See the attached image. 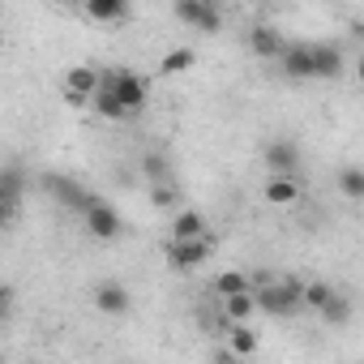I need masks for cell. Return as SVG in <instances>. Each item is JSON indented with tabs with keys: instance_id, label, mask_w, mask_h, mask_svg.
Listing matches in <instances>:
<instances>
[{
	"instance_id": "cell-1",
	"label": "cell",
	"mask_w": 364,
	"mask_h": 364,
	"mask_svg": "<svg viewBox=\"0 0 364 364\" xmlns=\"http://www.w3.org/2000/svg\"><path fill=\"white\" fill-rule=\"evenodd\" d=\"M253 291H257V313L266 317H296L304 309V283L296 279H266Z\"/></svg>"
},
{
	"instance_id": "cell-2",
	"label": "cell",
	"mask_w": 364,
	"mask_h": 364,
	"mask_svg": "<svg viewBox=\"0 0 364 364\" xmlns=\"http://www.w3.org/2000/svg\"><path fill=\"white\" fill-rule=\"evenodd\" d=\"M39 189L56 202V206H65V210H77V215H86V206L99 198V193H90L77 176H65V171H43L39 176Z\"/></svg>"
},
{
	"instance_id": "cell-3",
	"label": "cell",
	"mask_w": 364,
	"mask_h": 364,
	"mask_svg": "<svg viewBox=\"0 0 364 364\" xmlns=\"http://www.w3.org/2000/svg\"><path fill=\"white\" fill-rule=\"evenodd\" d=\"M99 90H116L120 103L137 116L146 107V95H150V82L133 69H99Z\"/></svg>"
},
{
	"instance_id": "cell-4",
	"label": "cell",
	"mask_w": 364,
	"mask_h": 364,
	"mask_svg": "<svg viewBox=\"0 0 364 364\" xmlns=\"http://www.w3.org/2000/svg\"><path fill=\"white\" fill-rule=\"evenodd\" d=\"M215 253V240L210 236H193V240H167V266L180 270V274H189L198 266H206Z\"/></svg>"
},
{
	"instance_id": "cell-5",
	"label": "cell",
	"mask_w": 364,
	"mask_h": 364,
	"mask_svg": "<svg viewBox=\"0 0 364 364\" xmlns=\"http://www.w3.org/2000/svg\"><path fill=\"white\" fill-rule=\"evenodd\" d=\"M176 18L185 26H193V31H202V35L223 31V14H219L215 0H176Z\"/></svg>"
},
{
	"instance_id": "cell-6",
	"label": "cell",
	"mask_w": 364,
	"mask_h": 364,
	"mask_svg": "<svg viewBox=\"0 0 364 364\" xmlns=\"http://www.w3.org/2000/svg\"><path fill=\"white\" fill-rule=\"evenodd\" d=\"M86 232L95 236V240H116L120 232H124V219H120V210L112 206V202H103V198H95L90 206H86Z\"/></svg>"
},
{
	"instance_id": "cell-7",
	"label": "cell",
	"mask_w": 364,
	"mask_h": 364,
	"mask_svg": "<svg viewBox=\"0 0 364 364\" xmlns=\"http://www.w3.org/2000/svg\"><path fill=\"white\" fill-rule=\"evenodd\" d=\"M22 193H26V171L18 163H5V171H0V219H5V228L18 219Z\"/></svg>"
},
{
	"instance_id": "cell-8",
	"label": "cell",
	"mask_w": 364,
	"mask_h": 364,
	"mask_svg": "<svg viewBox=\"0 0 364 364\" xmlns=\"http://www.w3.org/2000/svg\"><path fill=\"white\" fill-rule=\"evenodd\" d=\"M95 90H99V69H95V65H73V69L65 73V103L82 107V103L95 99Z\"/></svg>"
},
{
	"instance_id": "cell-9",
	"label": "cell",
	"mask_w": 364,
	"mask_h": 364,
	"mask_svg": "<svg viewBox=\"0 0 364 364\" xmlns=\"http://www.w3.org/2000/svg\"><path fill=\"white\" fill-rule=\"evenodd\" d=\"M279 69H283L291 82H309V77H317V65H313V43H287V52L279 56Z\"/></svg>"
},
{
	"instance_id": "cell-10",
	"label": "cell",
	"mask_w": 364,
	"mask_h": 364,
	"mask_svg": "<svg viewBox=\"0 0 364 364\" xmlns=\"http://www.w3.org/2000/svg\"><path fill=\"white\" fill-rule=\"evenodd\" d=\"M129 304H133V296H129V287H124V283L103 279V283L95 287V309H99V313H107V317H124V313H129Z\"/></svg>"
},
{
	"instance_id": "cell-11",
	"label": "cell",
	"mask_w": 364,
	"mask_h": 364,
	"mask_svg": "<svg viewBox=\"0 0 364 364\" xmlns=\"http://www.w3.org/2000/svg\"><path fill=\"white\" fill-rule=\"evenodd\" d=\"M249 48H253V56H262V60H279V56L287 52V39H283L270 22H257V26L249 31Z\"/></svg>"
},
{
	"instance_id": "cell-12",
	"label": "cell",
	"mask_w": 364,
	"mask_h": 364,
	"mask_svg": "<svg viewBox=\"0 0 364 364\" xmlns=\"http://www.w3.org/2000/svg\"><path fill=\"white\" fill-rule=\"evenodd\" d=\"M266 167H270L274 176H296V171H300V146L287 141V137L270 141V146H266Z\"/></svg>"
},
{
	"instance_id": "cell-13",
	"label": "cell",
	"mask_w": 364,
	"mask_h": 364,
	"mask_svg": "<svg viewBox=\"0 0 364 364\" xmlns=\"http://www.w3.org/2000/svg\"><path fill=\"white\" fill-rule=\"evenodd\" d=\"M266 202L270 206H296L300 198H304V185H300V176H274L270 171V180H266Z\"/></svg>"
},
{
	"instance_id": "cell-14",
	"label": "cell",
	"mask_w": 364,
	"mask_h": 364,
	"mask_svg": "<svg viewBox=\"0 0 364 364\" xmlns=\"http://www.w3.org/2000/svg\"><path fill=\"white\" fill-rule=\"evenodd\" d=\"M313 65H317V77H338L343 73V48L330 39L313 43Z\"/></svg>"
},
{
	"instance_id": "cell-15",
	"label": "cell",
	"mask_w": 364,
	"mask_h": 364,
	"mask_svg": "<svg viewBox=\"0 0 364 364\" xmlns=\"http://www.w3.org/2000/svg\"><path fill=\"white\" fill-rule=\"evenodd\" d=\"M129 5H133V0H86L82 9L90 14V22H124Z\"/></svg>"
},
{
	"instance_id": "cell-16",
	"label": "cell",
	"mask_w": 364,
	"mask_h": 364,
	"mask_svg": "<svg viewBox=\"0 0 364 364\" xmlns=\"http://www.w3.org/2000/svg\"><path fill=\"white\" fill-rule=\"evenodd\" d=\"M193 236H206V219L198 210H176L171 215V240H193Z\"/></svg>"
},
{
	"instance_id": "cell-17",
	"label": "cell",
	"mask_w": 364,
	"mask_h": 364,
	"mask_svg": "<svg viewBox=\"0 0 364 364\" xmlns=\"http://www.w3.org/2000/svg\"><path fill=\"white\" fill-rule=\"evenodd\" d=\"M257 283L245 274V270H223V274H215V283H210V291L223 300V296H236V291H253Z\"/></svg>"
},
{
	"instance_id": "cell-18",
	"label": "cell",
	"mask_w": 364,
	"mask_h": 364,
	"mask_svg": "<svg viewBox=\"0 0 364 364\" xmlns=\"http://www.w3.org/2000/svg\"><path fill=\"white\" fill-rule=\"evenodd\" d=\"M137 167H141V176L150 180V185H154V180H171V159H167L163 150H146V154L137 159Z\"/></svg>"
},
{
	"instance_id": "cell-19",
	"label": "cell",
	"mask_w": 364,
	"mask_h": 364,
	"mask_svg": "<svg viewBox=\"0 0 364 364\" xmlns=\"http://www.w3.org/2000/svg\"><path fill=\"white\" fill-rule=\"evenodd\" d=\"M223 313L232 321H249L257 313V291H236V296H223Z\"/></svg>"
},
{
	"instance_id": "cell-20",
	"label": "cell",
	"mask_w": 364,
	"mask_h": 364,
	"mask_svg": "<svg viewBox=\"0 0 364 364\" xmlns=\"http://www.w3.org/2000/svg\"><path fill=\"white\" fill-rule=\"evenodd\" d=\"M317 317H321L326 326H347V321H351V300H347L343 291H334V296L317 309Z\"/></svg>"
},
{
	"instance_id": "cell-21",
	"label": "cell",
	"mask_w": 364,
	"mask_h": 364,
	"mask_svg": "<svg viewBox=\"0 0 364 364\" xmlns=\"http://www.w3.org/2000/svg\"><path fill=\"white\" fill-rule=\"evenodd\" d=\"M90 103H95V112H99L103 120H124V116H133V112L120 103V95H116V90H95V99H90Z\"/></svg>"
},
{
	"instance_id": "cell-22",
	"label": "cell",
	"mask_w": 364,
	"mask_h": 364,
	"mask_svg": "<svg viewBox=\"0 0 364 364\" xmlns=\"http://www.w3.org/2000/svg\"><path fill=\"white\" fill-rule=\"evenodd\" d=\"M193 65H198V52H193V48H171V52L159 60V73L171 77V73H185V69H193Z\"/></svg>"
},
{
	"instance_id": "cell-23",
	"label": "cell",
	"mask_w": 364,
	"mask_h": 364,
	"mask_svg": "<svg viewBox=\"0 0 364 364\" xmlns=\"http://www.w3.org/2000/svg\"><path fill=\"white\" fill-rule=\"evenodd\" d=\"M338 193L347 202H364V167H343L338 171Z\"/></svg>"
},
{
	"instance_id": "cell-24",
	"label": "cell",
	"mask_w": 364,
	"mask_h": 364,
	"mask_svg": "<svg viewBox=\"0 0 364 364\" xmlns=\"http://www.w3.org/2000/svg\"><path fill=\"white\" fill-rule=\"evenodd\" d=\"M150 206L154 210L180 206V185H176V180H154V185H150Z\"/></svg>"
},
{
	"instance_id": "cell-25",
	"label": "cell",
	"mask_w": 364,
	"mask_h": 364,
	"mask_svg": "<svg viewBox=\"0 0 364 364\" xmlns=\"http://www.w3.org/2000/svg\"><path fill=\"white\" fill-rule=\"evenodd\" d=\"M228 338H232L228 347H232L236 355H253V351H257V334H253V330H249L245 321H236V326L228 330Z\"/></svg>"
},
{
	"instance_id": "cell-26",
	"label": "cell",
	"mask_w": 364,
	"mask_h": 364,
	"mask_svg": "<svg viewBox=\"0 0 364 364\" xmlns=\"http://www.w3.org/2000/svg\"><path fill=\"white\" fill-rule=\"evenodd\" d=\"M330 296H334V287H330V283H321V279L304 283V309H313V313H317V309H321Z\"/></svg>"
},
{
	"instance_id": "cell-27",
	"label": "cell",
	"mask_w": 364,
	"mask_h": 364,
	"mask_svg": "<svg viewBox=\"0 0 364 364\" xmlns=\"http://www.w3.org/2000/svg\"><path fill=\"white\" fill-rule=\"evenodd\" d=\"M9 313H14V287L5 283L0 287V321H9Z\"/></svg>"
},
{
	"instance_id": "cell-28",
	"label": "cell",
	"mask_w": 364,
	"mask_h": 364,
	"mask_svg": "<svg viewBox=\"0 0 364 364\" xmlns=\"http://www.w3.org/2000/svg\"><path fill=\"white\" fill-rule=\"evenodd\" d=\"M355 73H360V82H364V56H360V65H355Z\"/></svg>"
},
{
	"instance_id": "cell-29",
	"label": "cell",
	"mask_w": 364,
	"mask_h": 364,
	"mask_svg": "<svg viewBox=\"0 0 364 364\" xmlns=\"http://www.w3.org/2000/svg\"><path fill=\"white\" fill-rule=\"evenodd\" d=\"M65 5H86V0H65Z\"/></svg>"
},
{
	"instance_id": "cell-30",
	"label": "cell",
	"mask_w": 364,
	"mask_h": 364,
	"mask_svg": "<svg viewBox=\"0 0 364 364\" xmlns=\"http://www.w3.org/2000/svg\"><path fill=\"white\" fill-rule=\"evenodd\" d=\"M360 39H364V26H360Z\"/></svg>"
}]
</instances>
